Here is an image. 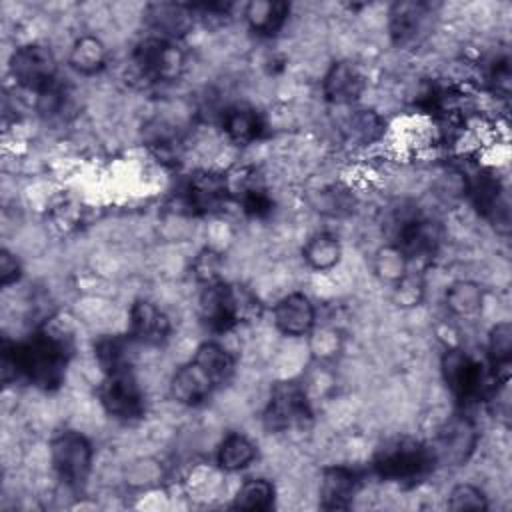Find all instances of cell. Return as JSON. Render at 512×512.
Returning a JSON list of instances; mask_svg holds the SVG:
<instances>
[{"mask_svg": "<svg viewBox=\"0 0 512 512\" xmlns=\"http://www.w3.org/2000/svg\"><path fill=\"white\" fill-rule=\"evenodd\" d=\"M70 340L64 334L40 330L24 342L2 344V378L24 376L42 390H56L64 382L70 358Z\"/></svg>", "mask_w": 512, "mask_h": 512, "instance_id": "obj_1", "label": "cell"}, {"mask_svg": "<svg viewBox=\"0 0 512 512\" xmlns=\"http://www.w3.org/2000/svg\"><path fill=\"white\" fill-rule=\"evenodd\" d=\"M204 324L214 332H226L240 322H250L262 314L258 298L244 286L212 282L200 296Z\"/></svg>", "mask_w": 512, "mask_h": 512, "instance_id": "obj_2", "label": "cell"}, {"mask_svg": "<svg viewBox=\"0 0 512 512\" xmlns=\"http://www.w3.org/2000/svg\"><path fill=\"white\" fill-rule=\"evenodd\" d=\"M442 372L452 394L464 402H480L496 392V382L500 378L494 370L464 350H450L442 358Z\"/></svg>", "mask_w": 512, "mask_h": 512, "instance_id": "obj_3", "label": "cell"}, {"mask_svg": "<svg viewBox=\"0 0 512 512\" xmlns=\"http://www.w3.org/2000/svg\"><path fill=\"white\" fill-rule=\"evenodd\" d=\"M432 464L430 448L406 436L386 442L374 456L376 474L390 482H418Z\"/></svg>", "mask_w": 512, "mask_h": 512, "instance_id": "obj_4", "label": "cell"}, {"mask_svg": "<svg viewBox=\"0 0 512 512\" xmlns=\"http://www.w3.org/2000/svg\"><path fill=\"white\" fill-rule=\"evenodd\" d=\"M50 458L60 480L78 490L84 486L90 464H92V446L78 432H62L50 444Z\"/></svg>", "mask_w": 512, "mask_h": 512, "instance_id": "obj_5", "label": "cell"}, {"mask_svg": "<svg viewBox=\"0 0 512 512\" xmlns=\"http://www.w3.org/2000/svg\"><path fill=\"white\" fill-rule=\"evenodd\" d=\"M134 64L138 72L152 82H170L180 76L184 68L182 50L166 38L148 36L134 48Z\"/></svg>", "mask_w": 512, "mask_h": 512, "instance_id": "obj_6", "label": "cell"}, {"mask_svg": "<svg viewBox=\"0 0 512 512\" xmlns=\"http://www.w3.org/2000/svg\"><path fill=\"white\" fill-rule=\"evenodd\" d=\"M10 70L22 88L38 94L48 92L56 84V58L40 44L20 46L10 58Z\"/></svg>", "mask_w": 512, "mask_h": 512, "instance_id": "obj_7", "label": "cell"}, {"mask_svg": "<svg viewBox=\"0 0 512 512\" xmlns=\"http://www.w3.org/2000/svg\"><path fill=\"white\" fill-rule=\"evenodd\" d=\"M100 402L104 410L116 418H138L144 412V398L130 366L104 372L100 386Z\"/></svg>", "mask_w": 512, "mask_h": 512, "instance_id": "obj_8", "label": "cell"}, {"mask_svg": "<svg viewBox=\"0 0 512 512\" xmlns=\"http://www.w3.org/2000/svg\"><path fill=\"white\" fill-rule=\"evenodd\" d=\"M476 440H478V434L472 422L468 418L454 416L438 430L430 446L432 460L444 466L464 464L468 456L474 452Z\"/></svg>", "mask_w": 512, "mask_h": 512, "instance_id": "obj_9", "label": "cell"}, {"mask_svg": "<svg viewBox=\"0 0 512 512\" xmlns=\"http://www.w3.org/2000/svg\"><path fill=\"white\" fill-rule=\"evenodd\" d=\"M432 4L426 2H396L390 8V36L400 48L418 46L432 28Z\"/></svg>", "mask_w": 512, "mask_h": 512, "instance_id": "obj_10", "label": "cell"}, {"mask_svg": "<svg viewBox=\"0 0 512 512\" xmlns=\"http://www.w3.org/2000/svg\"><path fill=\"white\" fill-rule=\"evenodd\" d=\"M310 418L304 390L296 382H280L274 386L270 402L264 410V426L270 432L286 430Z\"/></svg>", "mask_w": 512, "mask_h": 512, "instance_id": "obj_11", "label": "cell"}, {"mask_svg": "<svg viewBox=\"0 0 512 512\" xmlns=\"http://www.w3.org/2000/svg\"><path fill=\"white\" fill-rule=\"evenodd\" d=\"M230 198L228 178L218 172L200 170L190 174L184 186V202L196 214L220 210Z\"/></svg>", "mask_w": 512, "mask_h": 512, "instance_id": "obj_12", "label": "cell"}, {"mask_svg": "<svg viewBox=\"0 0 512 512\" xmlns=\"http://www.w3.org/2000/svg\"><path fill=\"white\" fill-rule=\"evenodd\" d=\"M440 242V228L426 218H406L400 222L394 246L408 258H422L434 254Z\"/></svg>", "mask_w": 512, "mask_h": 512, "instance_id": "obj_13", "label": "cell"}, {"mask_svg": "<svg viewBox=\"0 0 512 512\" xmlns=\"http://www.w3.org/2000/svg\"><path fill=\"white\" fill-rule=\"evenodd\" d=\"M192 6L186 4H170V2H160V4H150L144 10V22L156 32V36L172 40L178 36H184L192 24Z\"/></svg>", "mask_w": 512, "mask_h": 512, "instance_id": "obj_14", "label": "cell"}, {"mask_svg": "<svg viewBox=\"0 0 512 512\" xmlns=\"http://www.w3.org/2000/svg\"><path fill=\"white\" fill-rule=\"evenodd\" d=\"M170 334V320L152 302L138 300L130 310V336L148 346H160Z\"/></svg>", "mask_w": 512, "mask_h": 512, "instance_id": "obj_15", "label": "cell"}, {"mask_svg": "<svg viewBox=\"0 0 512 512\" xmlns=\"http://www.w3.org/2000/svg\"><path fill=\"white\" fill-rule=\"evenodd\" d=\"M214 382L212 378L206 374V370L196 362H188L184 364L170 382V394L174 400H178L180 404L186 406H196L200 402H204L210 392L214 390Z\"/></svg>", "mask_w": 512, "mask_h": 512, "instance_id": "obj_16", "label": "cell"}, {"mask_svg": "<svg viewBox=\"0 0 512 512\" xmlns=\"http://www.w3.org/2000/svg\"><path fill=\"white\" fill-rule=\"evenodd\" d=\"M358 490V476L346 466H330L322 472L320 500L326 510H344Z\"/></svg>", "mask_w": 512, "mask_h": 512, "instance_id": "obj_17", "label": "cell"}, {"mask_svg": "<svg viewBox=\"0 0 512 512\" xmlns=\"http://www.w3.org/2000/svg\"><path fill=\"white\" fill-rule=\"evenodd\" d=\"M274 322L282 334L302 336L314 324V308L304 294H288L276 304Z\"/></svg>", "mask_w": 512, "mask_h": 512, "instance_id": "obj_18", "label": "cell"}, {"mask_svg": "<svg viewBox=\"0 0 512 512\" xmlns=\"http://www.w3.org/2000/svg\"><path fill=\"white\" fill-rule=\"evenodd\" d=\"M324 96L332 104H350L364 90V76L348 62H334L324 76Z\"/></svg>", "mask_w": 512, "mask_h": 512, "instance_id": "obj_19", "label": "cell"}, {"mask_svg": "<svg viewBox=\"0 0 512 512\" xmlns=\"http://www.w3.org/2000/svg\"><path fill=\"white\" fill-rule=\"evenodd\" d=\"M472 200L476 210L496 224H508V208L502 200V188L500 182L492 176H478L472 184Z\"/></svg>", "mask_w": 512, "mask_h": 512, "instance_id": "obj_20", "label": "cell"}, {"mask_svg": "<svg viewBox=\"0 0 512 512\" xmlns=\"http://www.w3.org/2000/svg\"><path fill=\"white\" fill-rule=\"evenodd\" d=\"M290 6L280 0H256L246 6V20L250 28L262 36L276 34L286 18H288Z\"/></svg>", "mask_w": 512, "mask_h": 512, "instance_id": "obj_21", "label": "cell"}, {"mask_svg": "<svg viewBox=\"0 0 512 512\" xmlns=\"http://www.w3.org/2000/svg\"><path fill=\"white\" fill-rule=\"evenodd\" d=\"M224 132L236 144H248L256 140L262 132V120L258 112L250 106H232L224 114Z\"/></svg>", "mask_w": 512, "mask_h": 512, "instance_id": "obj_22", "label": "cell"}, {"mask_svg": "<svg viewBox=\"0 0 512 512\" xmlns=\"http://www.w3.org/2000/svg\"><path fill=\"white\" fill-rule=\"evenodd\" d=\"M194 360L206 370V374L212 378V382L224 384L232 372H234V358L228 354L226 348H222L216 342H204L198 346Z\"/></svg>", "mask_w": 512, "mask_h": 512, "instance_id": "obj_23", "label": "cell"}, {"mask_svg": "<svg viewBox=\"0 0 512 512\" xmlns=\"http://www.w3.org/2000/svg\"><path fill=\"white\" fill-rule=\"evenodd\" d=\"M348 142L354 144H370L384 132L382 118L372 110H354L342 128Z\"/></svg>", "mask_w": 512, "mask_h": 512, "instance_id": "obj_24", "label": "cell"}, {"mask_svg": "<svg viewBox=\"0 0 512 512\" xmlns=\"http://www.w3.org/2000/svg\"><path fill=\"white\" fill-rule=\"evenodd\" d=\"M490 364L500 380H506L508 366L512 360V326L510 322H500L490 330Z\"/></svg>", "mask_w": 512, "mask_h": 512, "instance_id": "obj_25", "label": "cell"}, {"mask_svg": "<svg viewBox=\"0 0 512 512\" xmlns=\"http://www.w3.org/2000/svg\"><path fill=\"white\" fill-rule=\"evenodd\" d=\"M256 456L254 444L242 434H230L224 438L218 450V464L224 470H240L248 466Z\"/></svg>", "mask_w": 512, "mask_h": 512, "instance_id": "obj_26", "label": "cell"}, {"mask_svg": "<svg viewBox=\"0 0 512 512\" xmlns=\"http://www.w3.org/2000/svg\"><path fill=\"white\" fill-rule=\"evenodd\" d=\"M104 60H106V50L92 36H82L80 40H76L70 52V64L84 74L98 72L104 66Z\"/></svg>", "mask_w": 512, "mask_h": 512, "instance_id": "obj_27", "label": "cell"}, {"mask_svg": "<svg viewBox=\"0 0 512 512\" xmlns=\"http://www.w3.org/2000/svg\"><path fill=\"white\" fill-rule=\"evenodd\" d=\"M274 502V486L264 480V478H256V480H248L240 486L236 500H234V508L240 510H268Z\"/></svg>", "mask_w": 512, "mask_h": 512, "instance_id": "obj_28", "label": "cell"}, {"mask_svg": "<svg viewBox=\"0 0 512 512\" xmlns=\"http://www.w3.org/2000/svg\"><path fill=\"white\" fill-rule=\"evenodd\" d=\"M304 258L316 270L332 268L340 258V244L330 234H318L304 246Z\"/></svg>", "mask_w": 512, "mask_h": 512, "instance_id": "obj_29", "label": "cell"}, {"mask_svg": "<svg viewBox=\"0 0 512 512\" xmlns=\"http://www.w3.org/2000/svg\"><path fill=\"white\" fill-rule=\"evenodd\" d=\"M128 348H130V344L126 338H120V336L102 338L96 344V360H98L100 368L104 372H110V370H116L122 366H130Z\"/></svg>", "mask_w": 512, "mask_h": 512, "instance_id": "obj_30", "label": "cell"}, {"mask_svg": "<svg viewBox=\"0 0 512 512\" xmlns=\"http://www.w3.org/2000/svg\"><path fill=\"white\" fill-rule=\"evenodd\" d=\"M238 202L242 204L244 212L248 216H254V218H264L272 212V200L270 196L266 194V190L262 186H242L240 190V196H238Z\"/></svg>", "mask_w": 512, "mask_h": 512, "instance_id": "obj_31", "label": "cell"}, {"mask_svg": "<svg viewBox=\"0 0 512 512\" xmlns=\"http://www.w3.org/2000/svg\"><path fill=\"white\" fill-rule=\"evenodd\" d=\"M448 506L452 510H484L488 504H486L484 494L476 486H472V484H458L450 492Z\"/></svg>", "mask_w": 512, "mask_h": 512, "instance_id": "obj_32", "label": "cell"}, {"mask_svg": "<svg viewBox=\"0 0 512 512\" xmlns=\"http://www.w3.org/2000/svg\"><path fill=\"white\" fill-rule=\"evenodd\" d=\"M450 302H452V306H454L458 312H460L462 302H466V304H464L466 312H472V310H476L478 304H480V292H478V288L472 286V284H458V286H454L452 292H450Z\"/></svg>", "mask_w": 512, "mask_h": 512, "instance_id": "obj_33", "label": "cell"}, {"mask_svg": "<svg viewBox=\"0 0 512 512\" xmlns=\"http://www.w3.org/2000/svg\"><path fill=\"white\" fill-rule=\"evenodd\" d=\"M488 80H490L494 92H500L504 96L510 92V64H508V58H498L492 64Z\"/></svg>", "mask_w": 512, "mask_h": 512, "instance_id": "obj_34", "label": "cell"}, {"mask_svg": "<svg viewBox=\"0 0 512 512\" xmlns=\"http://www.w3.org/2000/svg\"><path fill=\"white\" fill-rule=\"evenodd\" d=\"M20 278V264L18 260L8 252L2 250L0 254V282L2 286H8Z\"/></svg>", "mask_w": 512, "mask_h": 512, "instance_id": "obj_35", "label": "cell"}]
</instances>
